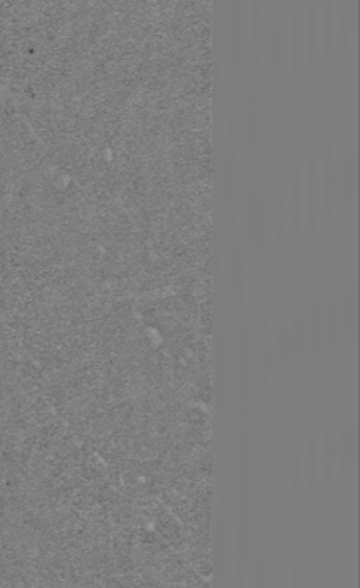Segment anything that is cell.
Here are the masks:
<instances>
[{"label": "cell", "instance_id": "obj_7", "mask_svg": "<svg viewBox=\"0 0 360 588\" xmlns=\"http://www.w3.org/2000/svg\"><path fill=\"white\" fill-rule=\"evenodd\" d=\"M274 344L269 322L260 325L258 338V375L262 389H269L274 375Z\"/></svg>", "mask_w": 360, "mask_h": 588}, {"label": "cell", "instance_id": "obj_10", "mask_svg": "<svg viewBox=\"0 0 360 588\" xmlns=\"http://www.w3.org/2000/svg\"><path fill=\"white\" fill-rule=\"evenodd\" d=\"M357 451V430L354 421H347L341 425L336 436V465L340 466L343 478L352 473Z\"/></svg>", "mask_w": 360, "mask_h": 588}, {"label": "cell", "instance_id": "obj_3", "mask_svg": "<svg viewBox=\"0 0 360 588\" xmlns=\"http://www.w3.org/2000/svg\"><path fill=\"white\" fill-rule=\"evenodd\" d=\"M338 166V205L343 210L345 217H352L356 210V195H357V167H356V153L350 142H347L341 150Z\"/></svg>", "mask_w": 360, "mask_h": 588}, {"label": "cell", "instance_id": "obj_11", "mask_svg": "<svg viewBox=\"0 0 360 588\" xmlns=\"http://www.w3.org/2000/svg\"><path fill=\"white\" fill-rule=\"evenodd\" d=\"M290 325V344H291V363L295 367H304L309 360V341H307V323L302 308L293 312Z\"/></svg>", "mask_w": 360, "mask_h": 588}, {"label": "cell", "instance_id": "obj_6", "mask_svg": "<svg viewBox=\"0 0 360 588\" xmlns=\"http://www.w3.org/2000/svg\"><path fill=\"white\" fill-rule=\"evenodd\" d=\"M304 205H306V229L309 231V234H314L319 227V221L323 216L321 181H319V167L315 155L310 157L307 172L304 176Z\"/></svg>", "mask_w": 360, "mask_h": 588}, {"label": "cell", "instance_id": "obj_4", "mask_svg": "<svg viewBox=\"0 0 360 588\" xmlns=\"http://www.w3.org/2000/svg\"><path fill=\"white\" fill-rule=\"evenodd\" d=\"M359 290L354 279H348L340 293L341 315V344L347 349H356L359 343Z\"/></svg>", "mask_w": 360, "mask_h": 588}, {"label": "cell", "instance_id": "obj_12", "mask_svg": "<svg viewBox=\"0 0 360 588\" xmlns=\"http://www.w3.org/2000/svg\"><path fill=\"white\" fill-rule=\"evenodd\" d=\"M273 344H274V367L280 372L288 370L291 365V344H290V325L286 320H282L273 331Z\"/></svg>", "mask_w": 360, "mask_h": 588}, {"label": "cell", "instance_id": "obj_8", "mask_svg": "<svg viewBox=\"0 0 360 588\" xmlns=\"http://www.w3.org/2000/svg\"><path fill=\"white\" fill-rule=\"evenodd\" d=\"M323 320H324V336L326 351L336 355L341 347V315H340V293L330 290L323 303Z\"/></svg>", "mask_w": 360, "mask_h": 588}, {"label": "cell", "instance_id": "obj_13", "mask_svg": "<svg viewBox=\"0 0 360 588\" xmlns=\"http://www.w3.org/2000/svg\"><path fill=\"white\" fill-rule=\"evenodd\" d=\"M319 465L323 468L326 482H330L333 478L336 466V436L331 430L324 434V439L319 445Z\"/></svg>", "mask_w": 360, "mask_h": 588}, {"label": "cell", "instance_id": "obj_1", "mask_svg": "<svg viewBox=\"0 0 360 588\" xmlns=\"http://www.w3.org/2000/svg\"><path fill=\"white\" fill-rule=\"evenodd\" d=\"M267 210V231L273 246L282 249L288 238V216H286V176L282 164L276 166L271 183V196Z\"/></svg>", "mask_w": 360, "mask_h": 588}, {"label": "cell", "instance_id": "obj_9", "mask_svg": "<svg viewBox=\"0 0 360 588\" xmlns=\"http://www.w3.org/2000/svg\"><path fill=\"white\" fill-rule=\"evenodd\" d=\"M307 323V341H309V358L312 362H319L326 351V336H324V320H323V301L314 298L310 301L309 314L306 315Z\"/></svg>", "mask_w": 360, "mask_h": 588}, {"label": "cell", "instance_id": "obj_2", "mask_svg": "<svg viewBox=\"0 0 360 588\" xmlns=\"http://www.w3.org/2000/svg\"><path fill=\"white\" fill-rule=\"evenodd\" d=\"M286 216L288 234L299 241L306 231V205H304V171L299 162L293 164L290 179H286Z\"/></svg>", "mask_w": 360, "mask_h": 588}, {"label": "cell", "instance_id": "obj_5", "mask_svg": "<svg viewBox=\"0 0 360 588\" xmlns=\"http://www.w3.org/2000/svg\"><path fill=\"white\" fill-rule=\"evenodd\" d=\"M336 157L331 148L326 150L323 171H319L321 181V210L324 221L328 224L335 221L336 208H338V166Z\"/></svg>", "mask_w": 360, "mask_h": 588}]
</instances>
